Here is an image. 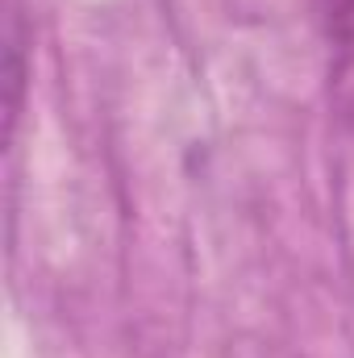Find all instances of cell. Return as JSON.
Wrapping results in <instances>:
<instances>
[{
    "label": "cell",
    "mask_w": 354,
    "mask_h": 358,
    "mask_svg": "<svg viewBox=\"0 0 354 358\" xmlns=\"http://www.w3.org/2000/svg\"><path fill=\"white\" fill-rule=\"evenodd\" d=\"M317 21L338 55H354V0H317Z\"/></svg>",
    "instance_id": "6da1fadb"
}]
</instances>
